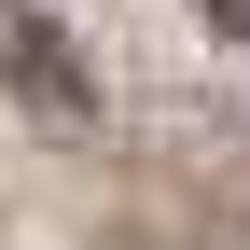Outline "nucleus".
<instances>
[{
    "label": "nucleus",
    "mask_w": 250,
    "mask_h": 250,
    "mask_svg": "<svg viewBox=\"0 0 250 250\" xmlns=\"http://www.w3.org/2000/svg\"><path fill=\"white\" fill-rule=\"evenodd\" d=\"M0 83H14V98H42L56 125H83V111H98V83H83L70 28H56L42 0H0Z\"/></svg>",
    "instance_id": "obj_1"
},
{
    "label": "nucleus",
    "mask_w": 250,
    "mask_h": 250,
    "mask_svg": "<svg viewBox=\"0 0 250 250\" xmlns=\"http://www.w3.org/2000/svg\"><path fill=\"white\" fill-rule=\"evenodd\" d=\"M195 14H208V28H236V42H250V0H195Z\"/></svg>",
    "instance_id": "obj_2"
}]
</instances>
